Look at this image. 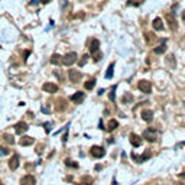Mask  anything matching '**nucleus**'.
Masks as SVG:
<instances>
[{
	"label": "nucleus",
	"mask_w": 185,
	"mask_h": 185,
	"mask_svg": "<svg viewBox=\"0 0 185 185\" xmlns=\"http://www.w3.org/2000/svg\"><path fill=\"white\" fill-rule=\"evenodd\" d=\"M116 88H117V85H113L111 91L109 93V98H110V101H114V100H116Z\"/></svg>",
	"instance_id": "nucleus-25"
},
{
	"label": "nucleus",
	"mask_w": 185,
	"mask_h": 185,
	"mask_svg": "<svg viewBox=\"0 0 185 185\" xmlns=\"http://www.w3.org/2000/svg\"><path fill=\"white\" fill-rule=\"evenodd\" d=\"M129 140H130V143H132L133 148H139V146L142 145V139H140V136H138V135H135V133H132V135L129 136Z\"/></svg>",
	"instance_id": "nucleus-13"
},
{
	"label": "nucleus",
	"mask_w": 185,
	"mask_h": 185,
	"mask_svg": "<svg viewBox=\"0 0 185 185\" xmlns=\"http://www.w3.org/2000/svg\"><path fill=\"white\" fill-rule=\"evenodd\" d=\"M34 143H35V139L31 138V136H23V138L19 139V145L20 146H31Z\"/></svg>",
	"instance_id": "nucleus-14"
},
{
	"label": "nucleus",
	"mask_w": 185,
	"mask_h": 185,
	"mask_svg": "<svg viewBox=\"0 0 185 185\" xmlns=\"http://www.w3.org/2000/svg\"><path fill=\"white\" fill-rule=\"evenodd\" d=\"M182 20H184V22H185V10H184V12H182Z\"/></svg>",
	"instance_id": "nucleus-36"
},
{
	"label": "nucleus",
	"mask_w": 185,
	"mask_h": 185,
	"mask_svg": "<svg viewBox=\"0 0 185 185\" xmlns=\"http://www.w3.org/2000/svg\"><path fill=\"white\" fill-rule=\"evenodd\" d=\"M149 158H150V152H149V150H146V153H143V155H140V156H138L136 153H132V159L136 161L138 163H142V162L148 161Z\"/></svg>",
	"instance_id": "nucleus-10"
},
{
	"label": "nucleus",
	"mask_w": 185,
	"mask_h": 185,
	"mask_svg": "<svg viewBox=\"0 0 185 185\" xmlns=\"http://www.w3.org/2000/svg\"><path fill=\"white\" fill-rule=\"evenodd\" d=\"M42 1H43V3H49L51 0H42Z\"/></svg>",
	"instance_id": "nucleus-37"
},
{
	"label": "nucleus",
	"mask_w": 185,
	"mask_h": 185,
	"mask_svg": "<svg viewBox=\"0 0 185 185\" xmlns=\"http://www.w3.org/2000/svg\"><path fill=\"white\" fill-rule=\"evenodd\" d=\"M51 126H52V123H49V121H48V123H43V127H45V132H46V133L51 132Z\"/></svg>",
	"instance_id": "nucleus-32"
},
{
	"label": "nucleus",
	"mask_w": 185,
	"mask_h": 185,
	"mask_svg": "<svg viewBox=\"0 0 185 185\" xmlns=\"http://www.w3.org/2000/svg\"><path fill=\"white\" fill-rule=\"evenodd\" d=\"M113 70H114V62H111L110 65H109V68H107V73H106V78L107 80L113 78Z\"/></svg>",
	"instance_id": "nucleus-23"
},
{
	"label": "nucleus",
	"mask_w": 185,
	"mask_h": 185,
	"mask_svg": "<svg viewBox=\"0 0 185 185\" xmlns=\"http://www.w3.org/2000/svg\"><path fill=\"white\" fill-rule=\"evenodd\" d=\"M35 177L34 175H25L22 179H20V182L19 184L20 185H35Z\"/></svg>",
	"instance_id": "nucleus-15"
},
{
	"label": "nucleus",
	"mask_w": 185,
	"mask_h": 185,
	"mask_svg": "<svg viewBox=\"0 0 185 185\" xmlns=\"http://www.w3.org/2000/svg\"><path fill=\"white\" fill-rule=\"evenodd\" d=\"M51 64L52 65H62V57L59 55V54H54L52 57H51Z\"/></svg>",
	"instance_id": "nucleus-18"
},
{
	"label": "nucleus",
	"mask_w": 185,
	"mask_h": 185,
	"mask_svg": "<svg viewBox=\"0 0 185 185\" xmlns=\"http://www.w3.org/2000/svg\"><path fill=\"white\" fill-rule=\"evenodd\" d=\"M166 39H162L161 40V45L158 46V48H155V54H158V55H161V54H165L166 52Z\"/></svg>",
	"instance_id": "nucleus-16"
},
{
	"label": "nucleus",
	"mask_w": 185,
	"mask_h": 185,
	"mask_svg": "<svg viewBox=\"0 0 185 185\" xmlns=\"http://www.w3.org/2000/svg\"><path fill=\"white\" fill-rule=\"evenodd\" d=\"M68 77H70V81H73V82H80L81 78H82L81 73L77 71V70H70L68 71Z\"/></svg>",
	"instance_id": "nucleus-9"
},
{
	"label": "nucleus",
	"mask_w": 185,
	"mask_h": 185,
	"mask_svg": "<svg viewBox=\"0 0 185 185\" xmlns=\"http://www.w3.org/2000/svg\"><path fill=\"white\" fill-rule=\"evenodd\" d=\"M3 139H4L9 145H13V143H15V139H13V136H10V135H4Z\"/></svg>",
	"instance_id": "nucleus-28"
},
{
	"label": "nucleus",
	"mask_w": 185,
	"mask_h": 185,
	"mask_svg": "<svg viewBox=\"0 0 185 185\" xmlns=\"http://www.w3.org/2000/svg\"><path fill=\"white\" fill-rule=\"evenodd\" d=\"M155 36H156V35H153L152 32H148V34H145V39H146V43L152 45V42H153Z\"/></svg>",
	"instance_id": "nucleus-24"
},
{
	"label": "nucleus",
	"mask_w": 185,
	"mask_h": 185,
	"mask_svg": "<svg viewBox=\"0 0 185 185\" xmlns=\"http://www.w3.org/2000/svg\"><path fill=\"white\" fill-rule=\"evenodd\" d=\"M65 165L70 166V168H75V169L78 168V163H77V162H73L71 159H67V161H65Z\"/></svg>",
	"instance_id": "nucleus-26"
},
{
	"label": "nucleus",
	"mask_w": 185,
	"mask_h": 185,
	"mask_svg": "<svg viewBox=\"0 0 185 185\" xmlns=\"http://www.w3.org/2000/svg\"><path fill=\"white\" fill-rule=\"evenodd\" d=\"M156 138H158V132H156V129H153V127H148V129H145V132H143V139H146L148 142H155L156 140Z\"/></svg>",
	"instance_id": "nucleus-1"
},
{
	"label": "nucleus",
	"mask_w": 185,
	"mask_h": 185,
	"mask_svg": "<svg viewBox=\"0 0 185 185\" xmlns=\"http://www.w3.org/2000/svg\"><path fill=\"white\" fill-rule=\"evenodd\" d=\"M67 136H68V129H67V133H65V135L62 136V142H64V143L67 142Z\"/></svg>",
	"instance_id": "nucleus-33"
},
{
	"label": "nucleus",
	"mask_w": 185,
	"mask_h": 185,
	"mask_svg": "<svg viewBox=\"0 0 185 185\" xmlns=\"http://www.w3.org/2000/svg\"><path fill=\"white\" fill-rule=\"evenodd\" d=\"M17 168H19V156L17 155H13L9 159V169L10 171H16Z\"/></svg>",
	"instance_id": "nucleus-12"
},
{
	"label": "nucleus",
	"mask_w": 185,
	"mask_h": 185,
	"mask_svg": "<svg viewBox=\"0 0 185 185\" xmlns=\"http://www.w3.org/2000/svg\"><path fill=\"white\" fill-rule=\"evenodd\" d=\"M98 46H100V42H98V39H96V38H91V39H88V51H90L91 54L97 52V51H98Z\"/></svg>",
	"instance_id": "nucleus-5"
},
{
	"label": "nucleus",
	"mask_w": 185,
	"mask_h": 185,
	"mask_svg": "<svg viewBox=\"0 0 185 185\" xmlns=\"http://www.w3.org/2000/svg\"><path fill=\"white\" fill-rule=\"evenodd\" d=\"M138 88H139L142 93L149 94V93L152 91V84H150V81H148V80H140V81L138 82Z\"/></svg>",
	"instance_id": "nucleus-4"
},
{
	"label": "nucleus",
	"mask_w": 185,
	"mask_h": 185,
	"mask_svg": "<svg viewBox=\"0 0 185 185\" xmlns=\"http://www.w3.org/2000/svg\"><path fill=\"white\" fill-rule=\"evenodd\" d=\"M119 127V121L117 120H114V119H111L110 121H109V124H107V130H116Z\"/></svg>",
	"instance_id": "nucleus-20"
},
{
	"label": "nucleus",
	"mask_w": 185,
	"mask_h": 185,
	"mask_svg": "<svg viewBox=\"0 0 185 185\" xmlns=\"http://www.w3.org/2000/svg\"><path fill=\"white\" fill-rule=\"evenodd\" d=\"M166 61H169L171 68H175V58H174V55H169V58H166Z\"/></svg>",
	"instance_id": "nucleus-30"
},
{
	"label": "nucleus",
	"mask_w": 185,
	"mask_h": 185,
	"mask_svg": "<svg viewBox=\"0 0 185 185\" xmlns=\"http://www.w3.org/2000/svg\"><path fill=\"white\" fill-rule=\"evenodd\" d=\"M142 119H143L145 121L150 123V121L153 120V111L152 110H143L142 111Z\"/></svg>",
	"instance_id": "nucleus-19"
},
{
	"label": "nucleus",
	"mask_w": 185,
	"mask_h": 185,
	"mask_svg": "<svg viewBox=\"0 0 185 185\" xmlns=\"http://www.w3.org/2000/svg\"><path fill=\"white\" fill-rule=\"evenodd\" d=\"M42 90H43L45 93L52 94V93H57V91H58V85L54 84V82H45V84L42 85Z\"/></svg>",
	"instance_id": "nucleus-7"
},
{
	"label": "nucleus",
	"mask_w": 185,
	"mask_h": 185,
	"mask_svg": "<svg viewBox=\"0 0 185 185\" xmlns=\"http://www.w3.org/2000/svg\"><path fill=\"white\" fill-rule=\"evenodd\" d=\"M77 61V52H68L65 57H62V65L65 67H71Z\"/></svg>",
	"instance_id": "nucleus-2"
},
{
	"label": "nucleus",
	"mask_w": 185,
	"mask_h": 185,
	"mask_svg": "<svg viewBox=\"0 0 185 185\" xmlns=\"http://www.w3.org/2000/svg\"><path fill=\"white\" fill-rule=\"evenodd\" d=\"M121 101H123L124 104H129V103H132V101H133V96H132L130 93H126V94L123 96Z\"/></svg>",
	"instance_id": "nucleus-22"
},
{
	"label": "nucleus",
	"mask_w": 185,
	"mask_h": 185,
	"mask_svg": "<svg viewBox=\"0 0 185 185\" xmlns=\"http://www.w3.org/2000/svg\"><path fill=\"white\" fill-rule=\"evenodd\" d=\"M39 3V0H32L31 3H29V6H35V4H38Z\"/></svg>",
	"instance_id": "nucleus-34"
},
{
	"label": "nucleus",
	"mask_w": 185,
	"mask_h": 185,
	"mask_svg": "<svg viewBox=\"0 0 185 185\" xmlns=\"http://www.w3.org/2000/svg\"><path fill=\"white\" fill-rule=\"evenodd\" d=\"M166 22H168V25H169V28L172 29V31H177V28H178V25H177V19H175V16H174V13H166Z\"/></svg>",
	"instance_id": "nucleus-6"
},
{
	"label": "nucleus",
	"mask_w": 185,
	"mask_h": 185,
	"mask_svg": "<svg viewBox=\"0 0 185 185\" xmlns=\"http://www.w3.org/2000/svg\"><path fill=\"white\" fill-rule=\"evenodd\" d=\"M84 98H85V93H82V91H77L75 94L71 96V101L75 104H81L84 101Z\"/></svg>",
	"instance_id": "nucleus-8"
},
{
	"label": "nucleus",
	"mask_w": 185,
	"mask_h": 185,
	"mask_svg": "<svg viewBox=\"0 0 185 185\" xmlns=\"http://www.w3.org/2000/svg\"><path fill=\"white\" fill-rule=\"evenodd\" d=\"M94 85H96V80H94V78H91V80H88V81L84 84V88H85V90H93V88H94Z\"/></svg>",
	"instance_id": "nucleus-21"
},
{
	"label": "nucleus",
	"mask_w": 185,
	"mask_h": 185,
	"mask_svg": "<svg viewBox=\"0 0 185 185\" xmlns=\"http://www.w3.org/2000/svg\"><path fill=\"white\" fill-rule=\"evenodd\" d=\"M90 153H91V156H93V158L98 159V158H103V156L106 155V150H104L103 146H97V145H94L93 148L90 149Z\"/></svg>",
	"instance_id": "nucleus-3"
},
{
	"label": "nucleus",
	"mask_w": 185,
	"mask_h": 185,
	"mask_svg": "<svg viewBox=\"0 0 185 185\" xmlns=\"http://www.w3.org/2000/svg\"><path fill=\"white\" fill-rule=\"evenodd\" d=\"M10 153V150L7 148H3V146H0V156H6V155H9Z\"/></svg>",
	"instance_id": "nucleus-29"
},
{
	"label": "nucleus",
	"mask_w": 185,
	"mask_h": 185,
	"mask_svg": "<svg viewBox=\"0 0 185 185\" xmlns=\"http://www.w3.org/2000/svg\"><path fill=\"white\" fill-rule=\"evenodd\" d=\"M93 57H94V61H96V62L101 59V54H100L98 51H97V52H94V54H93Z\"/></svg>",
	"instance_id": "nucleus-31"
},
{
	"label": "nucleus",
	"mask_w": 185,
	"mask_h": 185,
	"mask_svg": "<svg viewBox=\"0 0 185 185\" xmlns=\"http://www.w3.org/2000/svg\"><path fill=\"white\" fill-rule=\"evenodd\" d=\"M88 58H90V57H88V55H87V54H85V55H82V58H81V59H80V61H78V65H80V67H84V65H85V62H87V59H88Z\"/></svg>",
	"instance_id": "nucleus-27"
},
{
	"label": "nucleus",
	"mask_w": 185,
	"mask_h": 185,
	"mask_svg": "<svg viewBox=\"0 0 185 185\" xmlns=\"http://www.w3.org/2000/svg\"><path fill=\"white\" fill-rule=\"evenodd\" d=\"M152 25H153V29L155 31H163V23H162V19L161 17H155L153 22H152Z\"/></svg>",
	"instance_id": "nucleus-17"
},
{
	"label": "nucleus",
	"mask_w": 185,
	"mask_h": 185,
	"mask_svg": "<svg viewBox=\"0 0 185 185\" xmlns=\"http://www.w3.org/2000/svg\"><path fill=\"white\" fill-rule=\"evenodd\" d=\"M28 55H31V51H25V52H23V57H25V59L28 58Z\"/></svg>",
	"instance_id": "nucleus-35"
},
{
	"label": "nucleus",
	"mask_w": 185,
	"mask_h": 185,
	"mask_svg": "<svg viewBox=\"0 0 185 185\" xmlns=\"http://www.w3.org/2000/svg\"><path fill=\"white\" fill-rule=\"evenodd\" d=\"M28 129H29V126H28V123H25V121H19V123H16V124H15V130H16V133H17V135L25 133Z\"/></svg>",
	"instance_id": "nucleus-11"
}]
</instances>
